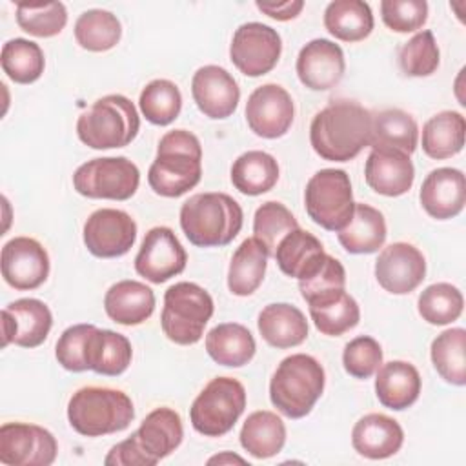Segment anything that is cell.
I'll return each mask as SVG.
<instances>
[{
    "instance_id": "cell-1",
    "label": "cell",
    "mask_w": 466,
    "mask_h": 466,
    "mask_svg": "<svg viewBox=\"0 0 466 466\" xmlns=\"http://www.w3.org/2000/svg\"><path fill=\"white\" fill-rule=\"evenodd\" d=\"M371 113L353 100H335L309 126L313 151L329 162H348L370 146Z\"/></svg>"
},
{
    "instance_id": "cell-2",
    "label": "cell",
    "mask_w": 466,
    "mask_h": 466,
    "mask_svg": "<svg viewBox=\"0 0 466 466\" xmlns=\"http://www.w3.org/2000/svg\"><path fill=\"white\" fill-rule=\"evenodd\" d=\"M202 177L200 140L186 131H167L157 147V157L147 171L149 187L166 198H177L193 189Z\"/></svg>"
},
{
    "instance_id": "cell-3",
    "label": "cell",
    "mask_w": 466,
    "mask_h": 466,
    "mask_svg": "<svg viewBox=\"0 0 466 466\" xmlns=\"http://www.w3.org/2000/svg\"><path fill=\"white\" fill-rule=\"evenodd\" d=\"M240 204L226 193H197L180 208V228L198 248L228 246L242 229Z\"/></svg>"
},
{
    "instance_id": "cell-4",
    "label": "cell",
    "mask_w": 466,
    "mask_h": 466,
    "mask_svg": "<svg viewBox=\"0 0 466 466\" xmlns=\"http://www.w3.org/2000/svg\"><path fill=\"white\" fill-rule=\"evenodd\" d=\"M184 437L180 415L167 408H155L126 441L115 444L104 459L106 466H155L173 453Z\"/></svg>"
},
{
    "instance_id": "cell-5",
    "label": "cell",
    "mask_w": 466,
    "mask_h": 466,
    "mask_svg": "<svg viewBox=\"0 0 466 466\" xmlns=\"http://www.w3.org/2000/svg\"><path fill=\"white\" fill-rule=\"evenodd\" d=\"M324 368L306 353H293L280 360L269 380L271 404L289 419L306 417L324 391Z\"/></svg>"
},
{
    "instance_id": "cell-6",
    "label": "cell",
    "mask_w": 466,
    "mask_h": 466,
    "mask_svg": "<svg viewBox=\"0 0 466 466\" xmlns=\"http://www.w3.org/2000/svg\"><path fill=\"white\" fill-rule=\"evenodd\" d=\"M135 419L131 399L113 388L86 386L67 402V420L84 437H102L126 430Z\"/></svg>"
},
{
    "instance_id": "cell-7",
    "label": "cell",
    "mask_w": 466,
    "mask_h": 466,
    "mask_svg": "<svg viewBox=\"0 0 466 466\" xmlns=\"http://www.w3.org/2000/svg\"><path fill=\"white\" fill-rule=\"evenodd\" d=\"M140 116L124 95H106L91 104L76 120V135L91 149L124 147L135 140Z\"/></svg>"
},
{
    "instance_id": "cell-8",
    "label": "cell",
    "mask_w": 466,
    "mask_h": 466,
    "mask_svg": "<svg viewBox=\"0 0 466 466\" xmlns=\"http://www.w3.org/2000/svg\"><path fill=\"white\" fill-rule=\"evenodd\" d=\"M211 295L195 282H177L164 293L160 326L164 335L180 346L195 344L202 339L204 328L213 317Z\"/></svg>"
},
{
    "instance_id": "cell-9",
    "label": "cell",
    "mask_w": 466,
    "mask_h": 466,
    "mask_svg": "<svg viewBox=\"0 0 466 466\" xmlns=\"http://www.w3.org/2000/svg\"><path fill=\"white\" fill-rule=\"evenodd\" d=\"M246 408V390L233 377H215L195 397L189 420L206 437H222L233 430Z\"/></svg>"
},
{
    "instance_id": "cell-10",
    "label": "cell",
    "mask_w": 466,
    "mask_h": 466,
    "mask_svg": "<svg viewBox=\"0 0 466 466\" xmlns=\"http://www.w3.org/2000/svg\"><path fill=\"white\" fill-rule=\"evenodd\" d=\"M304 206L315 224L339 233L351 220L355 209L348 173L335 167L317 171L306 184Z\"/></svg>"
},
{
    "instance_id": "cell-11",
    "label": "cell",
    "mask_w": 466,
    "mask_h": 466,
    "mask_svg": "<svg viewBox=\"0 0 466 466\" xmlns=\"http://www.w3.org/2000/svg\"><path fill=\"white\" fill-rule=\"evenodd\" d=\"M140 184V171L126 157H100L84 162L73 173V187L87 198L127 200Z\"/></svg>"
},
{
    "instance_id": "cell-12",
    "label": "cell",
    "mask_w": 466,
    "mask_h": 466,
    "mask_svg": "<svg viewBox=\"0 0 466 466\" xmlns=\"http://www.w3.org/2000/svg\"><path fill=\"white\" fill-rule=\"evenodd\" d=\"M282 53V40L277 29L260 24L246 22L237 27L229 46L233 66L246 76H262L269 73Z\"/></svg>"
},
{
    "instance_id": "cell-13",
    "label": "cell",
    "mask_w": 466,
    "mask_h": 466,
    "mask_svg": "<svg viewBox=\"0 0 466 466\" xmlns=\"http://www.w3.org/2000/svg\"><path fill=\"white\" fill-rule=\"evenodd\" d=\"M58 444L55 435L29 422H5L0 426V462L7 466H49L55 462Z\"/></svg>"
},
{
    "instance_id": "cell-14",
    "label": "cell",
    "mask_w": 466,
    "mask_h": 466,
    "mask_svg": "<svg viewBox=\"0 0 466 466\" xmlns=\"http://www.w3.org/2000/svg\"><path fill=\"white\" fill-rule=\"evenodd\" d=\"M84 244L98 258L126 255L137 240V222L129 213L113 208L93 211L84 224Z\"/></svg>"
},
{
    "instance_id": "cell-15",
    "label": "cell",
    "mask_w": 466,
    "mask_h": 466,
    "mask_svg": "<svg viewBox=\"0 0 466 466\" xmlns=\"http://www.w3.org/2000/svg\"><path fill=\"white\" fill-rule=\"evenodd\" d=\"M187 262L186 249L171 228H151L135 257V271L153 284H162L184 271Z\"/></svg>"
},
{
    "instance_id": "cell-16",
    "label": "cell",
    "mask_w": 466,
    "mask_h": 466,
    "mask_svg": "<svg viewBox=\"0 0 466 466\" xmlns=\"http://www.w3.org/2000/svg\"><path fill=\"white\" fill-rule=\"evenodd\" d=\"M295 118V106L289 93L279 84L257 87L246 102V122L262 138H279L288 133Z\"/></svg>"
},
{
    "instance_id": "cell-17",
    "label": "cell",
    "mask_w": 466,
    "mask_h": 466,
    "mask_svg": "<svg viewBox=\"0 0 466 466\" xmlns=\"http://www.w3.org/2000/svg\"><path fill=\"white\" fill-rule=\"evenodd\" d=\"M2 277L18 289H36L49 277V255L46 248L31 237H15L2 248Z\"/></svg>"
},
{
    "instance_id": "cell-18",
    "label": "cell",
    "mask_w": 466,
    "mask_h": 466,
    "mask_svg": "<svg viewBox=\"0 0 466 466\" xmlns=\"http://www.w3.org/2000/svg\"><path fill=\"white\" fill-rule=\"evenodd\" d=\"M426 277L424 255L408 242H393L375 260V279L382 289L393 295L411 293Z\"/></svg>"
},
{
    "instance_id": "cell-19",
    "label": "cell",
    "mask_w": 466,
    "mask_h": 466,
    "mask_svg": "<svg viewBox=\"0 0 466 466\" xmlns=\"http://www.w3.org/2000/svg\"><path fill=\"white\" fill-rule=\"evenodd\" d=\"M191 95L200 113L213 120L231 116L240 100V89L233 75L213 64L195 71L191 78Z\"/></svg>"
},
{
    "instance_id": "cell-20",
    "label": "cell",
    "mask_w": 466,
    "mask_h": 466,
    "mask_svg": "<svg viewBox=\"0 0 466 466\" xmlns=\"http://www.w3.org/2000/svg\"><path fill=\"white\" fill-rule=\"evenodd\" d=\"M295 69L308 89L328 91L344 76V53L339 44L328 38H315L299 51Z\"/></svg>"
},
{
    "instance_id": "cell-21",
    "label": "cell",
    "mask_w": 466,
    "mask_h": 466,
    "mask_svg": "<svg viewBox=\"0 0 466 466\" xmlns=\"http://www.w3.org/2000/svg\"><path fill=\"white\" fill-rule=\"evenodd\" d=\"M366 184L379 195L400 197L415 180V167L410 155L399 149L373 147L364 166Z\"/></svg>"
},
{
    "instance_id": "cell-22",
    "label": "cell",
    "mask_w": 466,
    "mask_h": 466,
    "mask_svg": "<svg viewBox=\"0 0 466 466\" xmlns=\"http://www.w3.org/2000/svg\"><path fill=\"white\" fill-rule=\"evenodd\" d=\"M419 198L424 211L437 220L457 217L466 204L464 173L455 167H437L430 171L420 186Z\"/></svg>"
},
{
    "instance_id": "cell-23",
    "label": "cell",
    "mask_w": 466,
    "mask_h": 466,
    "mask_svg": "<svg viewBox=\"0 0 466 466\" xmlns=\"http://www.w3.org/2000/svg\"><path fill=\"white\" fill-rule=\"evenodd\" d=\"M404 442L400 424L384 413H368L360 417L351 430L353 450L371 461L395 455Z\"/></svg>"
},
{
    "instance_id": "cell-24",
    "label": "cell",
    "mask_w": 466,
    "mask_h": 466,
    "mask_svg": "<svg viewBox=\"0 0 466 466\" xmlns=\"http://www.w3.org/2000/svg\"><path fill=\"white\" fill-rule=\"evenodd\" d=\"M375 373V393L384 408L402 411L419 399L422 380L411 362L390 360Z\"/></svg>"
},
{
    "instance_id": "cell-25",
    "label": "cell",
    "mask_w": 466,
    "mask_h": 466,
    "mask_svg": "<svg viewBox=\"0 0 466 466\" xmlns=\"http://www.w3.org/2000/svg\"><path fill=\"white\" fill-rule=\"evenodd\" d=\"M107 317L122 326H137L146 322L155 311V293L138 280H120L113 284L104 297Z\"/></svg>"
},
{
    "instance_id": "cell-26",
    "label": "cell",
    "mask_w": 466,
    "mask_h": 466,
    "mask_svg": "<svg viewBox=\"0 0 466 466\" xmlns=\"http://www.w3.org/2000/svg\"><path fill=\"white\" fill-rule=\"evenodd\" d=\"M257 326L262 339L279 350L302 344L309 331L304 313L288 302H275L262 308Z\"/></svg>"
},
{
    "instance_id": "cell-27",
    "label": "cell",
    "mask_w": 466,
    "mask_h": 466,
    "mask_svg": "<svg viewBox=\"0 0 466 466\" xmlns=\"http://www.w3.org/2000/svg\"><path fill=\"white\" fill-rule=\"evenodd\" d=\"M273 257L284 275L300 280L320 266L326 251L313 233L295 228L279 242Z\"/></svg>"
},
{
    "instance_id": "cell-28",
    "label": "cell",
    "mask_w": 466,
    "mask_h": 466,
    "mask_svg": "<svg viewBox=\"0 0 466 466\" xmlns=\"http://www.w3.org/2000/svg\"><path fill=\"white\" fill-rule=\"evenodd\" d=\"M133 359V348L126 335L93 328L86 342V364L87 370L106 375L116 377L122 375Z\"/></svg>"
},
{
    "instance_id": "cell-29",
    "label": "cell",
    "mask_w": 466,
    "mask_h": 466,
    "mask_svg": "<svg viewBox=\"0 0 466 466\" xmlns=\"http://www.w3.org/2000/svg\"><path fill=\"white\" fill-rule=\"evenodd\" d=\"M386 220L384 215L362 202H355L351 220L337 233L340 246L353 255L375 253L386 242Z\"/></svg>"
},
{
    "instance_id": "cell-30",
    "label": "cell",
    "mask_w": 466,
    "mask_h": 466,
    "mask_svg": "<svg viewBox=\"0 0 466 466\" xmlns=\"http://www.w3.org/2000/svg\"><path fill=\"white\" fill-rule=\"evenodd\" d=\"M206 351L220 366L240 368L253 359L257 344L246 326L238 322H224L208 331Z\"/></svg>"
},
{
    "instance_id": "cell-31",
    "label": "cell",
    "mask_w": 466,
    "mask_h": 466,
    "mask_svg": "<svg viewBox=\"0 0 466 466\" xmlns=\"http://www.w3.org/2000/svg\"><path fill=\"white\" fill-rule=\"evenodd\" d=\"M419 144V126L411 115L402 109H384L371 115L370 147L399 149L411 155Z\"/></svg>"
},
{
    "instance_id": "cell-32",
    "label": "cell",
    "mask_w": 466,
    "mask_h": 466,
    "mask_svg": "<svg viewBox=\"0 0 466 466\" xmlns=\"http://www.w3.org/2000/svg\"><path fill=\"white\" fill-rule=\"evenodd\" d=\"M268 251L255 238H246L233 253L228 269V289L237 297H248L258 289L268 266Z\"/></svg>"
},
{
    "instance_id": "cell-33",
    "label": "cell",
    "mask_w": 466,
    "mask_h": 466,
    "mask_svg": "<svg viewBox=\"0 0 466 466\" xmlns=\"http://www.w3.org/2000/svg\"><path fill=\"white\" fill-rule=\"evenodd\" d=\"M240 446L255 459H269L280 453L286 442L282 419L268 410L253 411L242 424Z\"/></svg>"
},
{
    "instance_id": "cell-34",
    "label": "cell",
    "mask_w": 466,
    "mask_h": 466,
    "mask_svg": "<svg viewBox=\"0 0 466 466\" xmlns=\"http://www.w3.org/2000/svg\"><path fill=\"white\" fill-rule=\"evenodd\" d=\"M371 7L362 0H335L324 11V27L342 42H360L373 31Z\"/></svg>"
},
{
    "instance_id": "cell-35",
    "label": "cell",
    "mask_w": 466,
    "mask_h": 466,
    "mask_svg": "<svg viewBox=\"0 0 466 466\" xmlns=\"http://www.w3.org/2000/svg\"><path fill=\"white\" fill-rule=\"evenodd\" d=\"M466 122L459 111H441L422 127V151L435 160L455 157L464 147Z\"/></svg>"
},
{
    "instance_id": "cell-36",
    "label": "cell",
    "mask_w": 466,
    "mask_h": 466,
    "mask_svg": "<svg viewBox=\"0 0 466 466\" xmlns=\"http://www.w3.org/2000/svg\"><path fill=\"white\" fill-rule=\"evenodd\" d=\"M279 180V164L273 155L251 149L242 153L231 166V184L244 195L257 197L273 189Z\"/></svg>"
},
{
    "instance_id": "cell-37",
    "label": "cell",
    "mask_w": 466,
    "mask_h": 466,
    "mask_svg": "<svg viewBox=\"0 0 466 466\" xmlns=\"http://www.w3.org/2000/svg\"><path fill=\"white\" fill-rule=\"evenodd\" d=\"M308 306L315 328L328 337H340L355 328L360 320V309L357 300L344 289L313 300Z\"/></svg>"
},
{
    "instance_id": "cell-38",
    "label": "cell",
    "mask_w": 466,
    "mask_h": 466,
    "mask_svg": "<svg viewBox=\"0 0 466 466\" xmlns=\"http://www.w3.org/2000/svg\"><path fill=\"white\" fill-rule=\"evenodd\" d=\"M4 309L9 311L16 326L13 344L20 348H36L47 339L53 326V315L46 302L38 299H18L9 302Z\"/></svg>"
},
{
    "instance_id": "cell-39",
    "label": "cell",
    "mask_w": 466,
    "mask_h": 466,
    "mask_svg": "<svg viewBox=\"0 0 466 466\" xmlns=\"http://www.w3.org/2000/svg\"><path fill=\"white\" fill-rule=\"evenodd\" d=\"M437 373L453 386L466 384V329L450 328L439 333L430 348Z\"/></svg>"
},
{
    "instance_id": "cell-40",
    "label": "cell",
    "mask_w": 466,
    "mask_h": 466,
    "mask_svg": "<svg viewBox=\"0 0 466 466\" xmlns=\"http://www.w3.org/2000/svg\"><path fill=\"white\" fill-rule=\"evenodd\" d=\"M120 36V20L106 9H87L75 22L76 44L86 51H109L118 44Z\"/></svg>"
},
{
    "instance_id": "cell-41",
    "label": "cell",
    "mask_w": 466,
    "mask_h": 466,
    "mask_svg": "<svg viewBox=\"0 0 466 466\" xmlns=\"http://www.w3.org/2000/svg\"><path fill=\"white\" fill-rule=\"evenodd\" d=\"M4 73L16 84L36 82L46 67L44 51L27 38H11L2 46L0 55Z\"/></svg>"
},
{
    "instance_id": "cell-42",
    "label": "cell",
    "mask_w": 466,
    "mask_h": 466,
    "mask_svg": "<svg viewBox=\"0 0 466 466\" xmlns=\"http://www.w3.org/2000/svg\"><path fill=\"white\" fill-rule=\"evenodd\" d=\"M464 299L457 286L450 282H435L428 286L417 300V309L422 320L433 326H446L457 320L462 313Z\"/></svg>"
},
{
    "instance_id": "cell-43",
    "label": "cell",
    "mask_w": 466,
    "mask_h": 466,
    "mask_svg": "<svg viewBox=\"0 0 466 466\" xmlns=\"http://www.w3.org/2000/svg\"><path fill=\"white\" fill-rule=\"evenodd\" d=\"M138 107L147 122L155 126L171 124L182 109V95L175 82L157 78L146 84L138 96Z\"/></svg>"
},
{
    "instance_id": "cell-44",
    "label": "cell",
    "mask_w": 466,
    "mask_h": 466,
    "mask_svg": "<svg viewBox=\"0 0 466 466\" xmlns=\"http://www.w3.org/2000/svg\"><path fill=\"white\" fill-rule=\"evenodd\" d=\"M295 228H299L293 213L277 200H268L257 208L253 217V237L273 257L279 242Z\"/></svg>"
},
{
    "instance_id": "cell-45",
    "label": "cell",
    "mask_w": 466,
    "mask_h": 466,
    "mask_svg": "<svg viewBox=\"0 0 466 466\" xmlns=\"http://www.w3.org/2000/svg\"><path fill=\"white\" fill-rule=\"evenodd\" d=\"M16 24L22 31L38 36L51 38L58 35L67 24V11L62 2L46 4H16Z\"/></svg>"
},
{
    "instance_id": "cell-46",
    "label": "cell",
    "mask_w": 466,
    "mask_h": 466,
    "mask_svg": "<svg viewBox=\"0 0 466 466\" xmlns=\"http://www.w3.org/2000/svg\"><path fill=\"white\" fill-rule=\"evenodd\" d=\"M441 62L439 46L430 29L419 31L399 49V66L408 76H430Z\"/></svg>"
},
{
    "instance_id": "cell-47",
    "label": "cell",
    "mask_w": 466,
    "mask_h": 466,
    "mask_svg": "<svg viewBox=\"0 0 466 466\" xmlns=\"http://www.w3.org/2000/svg\"><path fill=\"white\" fill-rule=\"evenodd\" d=\"M344 286H346V269L335 257L328 253L320 262V266L309 277L299 280L300 295L308 304L313 300L324 299L331 293H337L344 289Z\"/></svg>"
},
{
    "instance_id": "cell-48",
    "label": "cell",
    "mask_w": 466,
    "mask_h": 466,
    "mask_svg": "<svg viewBox=\"0 0 466 466\" xmlns=\"http://www.w3.org/2000/svg\"><path fill=\"white\" fill-rule=\"evenodd\" d=\"M342 364L351 377L370 379L382 364V348L373 337L359 335L344 346Z\"/></svg>"
},
{
    "instance_id": "cell-49",
    "label": "cell",
    "mask_w": 466,
    "mask_h": 466,
    "mask_svg": "<svg viewBox=\"0 0 466 466\" xmlns=\"http://www.w3.org/2000/svg\"><path fill=\"white\" fill-rule=\"evenodd\" d=\"M380 18L395 33H413L428 20V4L424 0H382Z\"/></svg>"
},
{
    "instance_id": "cell-50",
    "label": "cell",
    "mask_w": 466,
    "mask_h": 466,
    "mask_svg": "<svg viewBox=\"0 0 466 466\" xmlns=\"http://www.w3.org/2000/svg\"><path fill=\"white\" fill-rule=\"evenodd\" d=\"M93 324H73L62 331L55 346V357L58 364L67 371H86V342L93 331Z\"/></svg>"
},
{
    "instance_id": "cell-51",
    "label": "cell",
    "mask_w": 466,
    "mask_h": 466,
    "mask_svg": "<svg viewBox=\"0 0 466 466\" xmlns=\"http://www.w3.org/2000/svg\"><path fill=\"white\" fill-rule=\"evenodd\" d=\"M258 11L268 15L273 20L288 22L299 16V13L304 9L302 0H288V2H257L255 4Z\"/></svg>"
},
{
    "instance_id": "cell-52",
    "label": "cell",
    "mask_w": 466,
    "mask_h": 466,
    "mask_svg": "<svg viewBox=\"0 0 466 466\" xmlns=\"http://www.w3.org/2000/svg\"><path fill=\"white\" fill-rule=\"evenodd\" d=\"M15 331H16V326H15V320L13 317L9 315L7 309H2V346L5 348L9 342H13V337H15Z\"/></svg>"
},
{
    "instance_id": "cell-53",
    "label": "cell",
    "mask_w": 466,
    "mask_h": 466,
    "mask_svg": "<svg viewBox=\"0 0 466 466\" xmlns=\"http://www.w3.org/2000/svg\"><path fill=\"white\" fill-rule=\"evenodd\" d=\"M229 462H238V464H244L246 461L235 453H229V451H224L220 455H215L208 461V464H229Z\"/></svg>"
}]
</instances>
